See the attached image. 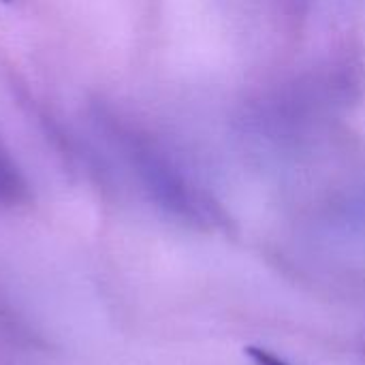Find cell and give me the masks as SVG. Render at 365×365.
Segmentation results:
<instances>
[{"label": "cell", "mask_w": 365, "mask_h": 365, "mask_svg": "<svg viewBox=\"0 0 365 365\" xmlns=\"http://www.w3.org/2000/svg\"><path fill=\"white\" fill-rule=\"evenodd\" d=\"M244 353L248 355V359L255 365H289L278 355H274L265 349H259V346H248V349H244Z\"/></svg>", "instance_id": "6da1fadb"}]
</instances>
